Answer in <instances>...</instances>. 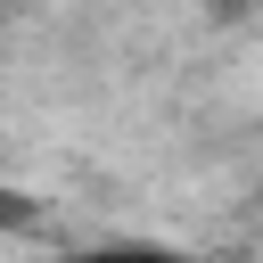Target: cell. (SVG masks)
I'll return each mask as SVG.
<instances>
[{
    "label": "cell",
    "instance_id": "7a4b0ae2",
    "mask_svg": "<svg viewBox=\"0 0 263 263\" xmlns=\"http://www.w3.org/2000/svg\"><path fill=\"white\" fill-rule=\"evenodd\" d=\"M0 222H33V205H25L16 189H0Z\"/></svg>",
    "mask_w": 263,
    "mask_h": 263
},
{
    "label": "cell",
    "instance_id": "6da1fadb",
    "mask_svg": "<svg viewBox=\"0 0 263 263\" xmlns=\"http://www.w3.org/2000/svg\"><path fill=\"white\" fill-rule=\"evenodd\" d=\"M58 263H181V255L156 238H99V247H66Z\"/></svg>",
    "mask_w": 263,
    "mask_h": 263
}]
</instances>
